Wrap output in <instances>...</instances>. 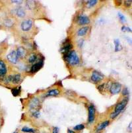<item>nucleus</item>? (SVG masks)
<instances>
[{"instance_id": "1", "label": "nucleus", "mask_w": 132, "mask_h": 133, "mask_svg": "<svg viewBox=\"0 0 132 133\" xmlns=\"http://www.w3.org/2000/svg\"><path fill=\"white\" fill-rule=\"evenodd\" d=\"M128 100H129V99L127 97V98L123 99L121 102L118 103L117 105H116L114 112L110 114V118L114 119L116 117H117L123 111V109H125V107H126L127 104H128Z\"/></svg>"}, {"instance_id": "2", "label": "nucleus", "mask_w": 132, "mask_h": 133, "mask_svg": "<svg viewBox=\"0 0 132 133\" xmlns=\"http://www.w3.org/2000/svg\"><path fill=\"white\" fill-rule=\"evenodd\" d=\"M64 57L66 61L70 65L75 66L79 64V58L75 50L69 51V53L65 54Z\"/></svg>"}, {"instance_id": "3", "label": "nucleus", "mask_w": 132, "mask_h": 133, "mask_svg": "<svg viewBox=\"0 0 132 133\" xmlns=\"http://www.w3.org/2000/svg\"><path fill=\"white\" fill-rule=\"evenodd\" d=\"M7 82L9 83H12L13 84H18L21 82V75L20 73H16V74L9 75L7 78Z\"/></svg>"}, {"instance_id": "4", "label": "nucleus", "mask_w": 132, "mask_h": 133, "mask_svg": "<svg viewBox=\"0 0 132 133\" xmlns=\"http://www.w3.org/2000/svg\"><path fill=\"white\" fill-rule=\"evenodd\" d=\"M122 90V85L118 82H114L110 86V91L112 94H118Z\"/></svg>"}, {"instance_id": "5", "label": "nucleus", "mask_w": 132, "mask_h": 133, "mask_svg": "<svg viewBox=\"0 0 132 133\" xmlns=\"http://www.w3.org/2000/svg\"><path fill=\"white\" fill-rule=\"evenodd\" d=\"M32 27V21L31 19L24 20L21 23V29L24 32L29 31Z\"/></svg>"}, {"instance_id": "6", "label": "nucleus", "mask_w": 132, "mask_h": 133, "mask_svg": "<svg viewBox=\"0 0 132 133\" xmlns=\"http://www.w3.org/2000/svg\"><path fill=\"white\" fill-rule=\"evenodd\" d=\"M91 80L93 82L98 83L104 79V76L97 71H94L91 75Z\"/></svg>"}, {"instance_id": "7", "label": "nucleus", "mask_w": 132, "mask_h": 133, "mask_svg": "<svg viewBox=\"0 0 132 133\" xmlns=\"http://www.w3.org/2000/svg\"><path fill=\"white\" fill-rule=\"evenodd\" d=\"M16 56L18 57L19 59H23L26 58L27 55V51L24 47H19L17 48L16 51Z\"/></svg>"}, {"instance_id": "8", "label": "nucleus", "mask_w": 132, "mask_h": 133, "mask_svg": "<svg viewBox=\"0 0 132 133\" xmlns=\"http://www.w3.org/2000/svg\"><path fill=\"white\" fill-rule=\"evenodd\" d=\"M77 23L79 25H89L90 23V19L87 16L85 15H80L77 19Z\"/></svg>"}, {"instance_id": "9", "label": "nucleus", "mask_w": 132, "mask_h": 133, "mask_svg": "<svg viewBox=\"0 0 132 133\" xmlns=\"http://www.w3.org/2000/svg\"><path fill=\"white\" fill-rule=\"evenodd\" d=\"M7 58L9 62L12 63V64H16L18 61V57L16 56V51L13 50L11 51L7 56Z\"/></svg>"}, {"instance_id": "10", "label": "nucleus", "mask_w": 132, "mask_h": 133, "mask_svg": "<svg viewBox=\"0 0 132 133\" xmlns=\"http://www.w3.org/2000/svg\"><path fill=\"white\" fill-rule=\"evenodd\" d=\"M73 47L72 44L69 42V41H67V42H65L63 45V46L61 48V52H62V54H63L65 55V54L68 53L69 51H71V48Z\"/></svg>"}, {"instance_id": "11", "label": "nucleus", "mask_w": 132, "mask_h": 133, "mask_svg": "<svg viewBox=\"0 0 132 133\" xmlns=\"http://www.w3.org/2000/svg\"><path fill=\"white\" fill-rule=\"evenodd\" d=\"M95 118V108L93 105L89 106V123H93Z\"/></svg>"}, {"instance_id": "12", "label": "nucleus", "mask_w": 132, "mask_h": 133, "mask_svg": "<svg viewBox=\"0 0 132 133\" xmlns=\"http://www.w3.org/2000/svg\"><path fill=\"white\" fill-rule=\"evenodd\" d=\"M44 64V61L43 60H40L38 62L35 63V64L32 65L31 68V70H30V72L32 73H36L38 71H39L41 68H42Z\"/></svg>"}, {"instance_id": "13", "label": "nucleus", "mask_w": 132, "mask_h": 133, "mask_svg": "<svg viewBox=\"0 0 132 133\" xmlns=\"http://www.w3.org/2000/svg\"><path fill=\"white\" fill-rule=\"evenodd\" d=\"M40 105V101L37 98H33L29 103V107L33 111H37Z\"/></svg>"}, {"instance_id": "14", "label": "nucleus", "mask_w": 132, "mask_h": 133, "mask_svg": "<svg viewBox=\"0 0 132 133\" xmlns=\"http://www.w3.org/2000/svg\"><path fill=\"white\" fill-rule=\"evenodd\" d=\"M15 13L17 17H20V18H23L24 17H25L26 12L24 9L22 8H18L15 9Z\"/></svg>"}, {"instance_id": "15", "label": "nucleus", "mask_w": 132, "mask_h": 133, "mask_svg": "<svg viewBox=\"0 0 132 133\" xmlns=\"http://www.w3.org/2000/svg\"><path fill=\"white\" fill-rule=\"evenodd\" d=\"M7 70V66L3 60H0V76H4L6 74Z\"/></svg>"}, {"instance_id": "16", "label": "nucleus", "mask_w": 132, "mask_h": 133, "mask_svg": "<svg viewBox=\"0 0 132 133\" xmlns=\"http://www.w3.org/2000/svg\"><path fill=\"white\" fill-rule=\"evenodd\" d=\"M89 27H82L79 29L77 33V35H78L79 36H83L87 34L88 31H89Z\"/></svg>"}, {"instance_id": "17", "label": "nucleus", "mask_w": 132, "mask_h": 133, "mask_svg": "<svg viewBox=\"0 0 132 133\" xmlns=\"http://www.w3.org/2000/svg\"><path fill=\"white\" fill-rule=\"evenodd\" d=\"M60 91L59 90H57V89H52V90H49L46 93V95L47 97H50V96H57L60 95Z\"/></svg>"}, {"instance_id": "18", "label": "nucleus", "mask_w": 132, "mask_h": 133, "mask_svg": "<svg viewBox=\"0 0 132 133\" xmlns=\"http://www.w3.org/2000/svg\"><path fill=\"white\" fill-rule=\"evenodd\" d=\"M110 124V121H104V122H102L101 124H99L98 126V127L96 128V131L98 132V131H101V130H103V129H104L106 128V127H108V125H109Z\"/></svg>"}, {"instance_id": "19", "label": "nucleus", "mask_w": 132, "mask_h": 133, "mask_svg": "<svg viewBox=\"0 0 132 133\" xmlns=\"http://www.w3.org/2000/svg\"><path fill=\"white\" fill-rule=\"evenodd\" d=\"M37 59L38 56L36 55V54H35V53H32V54H31L29 57H28L27 61H28L29 63H34L37 60Z\"/></svg>"}, {"instance_id": "20", "label": "nucleus", "mask_w": 132, "mask_h": 133, "mask_svg": "<svg viewBox=\"0 0 132 133\" xmlns=\"http://www.w3.org/2000/svg\"><path fill=\"white\" fill-rule=\"evenodd\" d=\"M114 45H115V51L116 52H119L122 49V45L120 43V40L118 39H116L114 40Z\"/></svg>"}, {"instance_id": "21", "label": "nucleus", "mask_w": 132, "mask_h": 133, "mask_svg": "<svg viewBox=\"0 0 132 133\" xmlns=\"http://www.w3.org/2000/svg\"><path fill=\"white\" fill-rule=\"evenodd\" d=\"M26 7L28 9L32 10L35 7V3L34 1H27L26 2Z\"/></svg>"}, {"instance_id": "22", "label": "nucleus", "mask_w": 132, "mask_h": 133, "mask_svg": "<svg viewBox=\"0 0 132 133\" xmlns=\"http://www.w3.org/2000/svg\"><path fill=\"white\" fill-rule=\"evenodd\" d=\"M21 131L23 132H29V133H35L36 132V130L34 129H31V128H29L27 127H24L22 128Z\"/></svg>"}, {"instance_id": "23", "label": "nucleus", "mask_w": 132, "mask_h": 133, "mask_svg": "<svg viewBox=\"0 0 132 133\" xmlns=\"http://www.w3.org/2000/svg\"><path fill=\"white\" fill-rule=\"evenodd\" d=\"M98 3V1L96 0H90V1H88L87 2V6L89 8H93L95 5H96Z\"/></svg>"}, {"instance_id": "24", "label": "nucleus", "mask_w": 132, "mask_h": 133, "mask_svg": "<svg viewBox=\"0 0 132 133\" xmlns=\"http://www.w3.org/2000/svg\"><path fill=\"white\" fill-rule=\"evenodd\" d=\"M4 24L6 27H12V26L13 25L14 22L11 19H6L5 21Z\"/></svg>"}, {"instance_id": "25", "label": "nucleus", "mask_w": 132, "mask_h": 133, "mask_svg": "<svg viewBox=\"0 0 132 133\" xmlns=\"http://www.w3.org/2000/svg\"><path fill=\"white\" fill-rule=\"evenodd\" d=\"M12 93L14 96H17L21 93V87H16V88H13Z\"/></svg>"}, {"instance_id": "26", "label": "nucleus", "mask_w": 132, "mask_h": 133, "mask_svg": "<svg viewBox=\"0 0 132 133\" xmlns=\"http://www.w3.org/2000/svg\"><path fill=\"white\" fill-rule=\"evenodd\" d=\"M85 128L84 124H78L74 127V130H81Z\"/></svg>"}, {"instance_id": "27", "label": "nucleus", "mask_w": 132, "mask_h": 133, "mask_svg": "<svg viewBox=\"0 0 132 133\" xmlns=\"http://www.w3.org/2000/svg\"><path fill=\"white\" fill-rule=\"evenodd\" d=\"M118 17H119V19H120V21H122V23H126V17H125L124 15H123V14L121 13H118Z\"/></svg>"}, {"instance_id": "28", "label": "nucleus", "mask_w": 132, "mask_h": 133, "mask_svg": "<svg viewBox=\"0 0 132 133\" xmlns=\"http://www.w3.org/2000/svg\"><path fill=\"white\" fill-rule=\"evenodd\" d=\"M122 31L123 32H131V28H129V27H126V26H123L122 27Z\"/></svg>"}, {"instance_id": "29", "label": "nucleus", "mask_w": 132, "mask_h": 133, "mask_svg": "<svg viewBox=\"0 0 132 133\" xmlns=\"http://www.w3.org/2000/svg\"><path fill=\"white\" fill-rule=\"evenodd\" d=\"M131 1H125L124 2V5L125 6L127 7V8H129V7L131 5Z\"/></svg>"}, {"instance_id": "30", "label": "nucleus", "mask_w": 132, "mask_h": 133, "mask_svg": "<svg viewBox=\"0 0 132 133\" xmlns=\"http://www.w3.org/2000/svg\"><path fill=\"white\" fill-rule=\"evenodd\" d=\"M129 94V91L127 88H125L123 89V91H122V95H127Z\"/></svg>"}, {"instance_id": "31", "label": "nucleus", "mask_w": 132, "mask_h": 133, "mask_svg": "<svg viewBox=\"0 0 132 133\" xmlns=\"http://www.w3.org/2000/svg\"><path fill=\"white\" fill-rule=\"evenodd\" d=\"M52 133H59V129L57 127H54L53 129Z\"/></svg>"}, {"instance_id": "32", "label": "nucleus", "mask_w": 132, "mask_h": 133, "mask_svg": "<svg viewBox=\"0 0 132 133\" xmlns=\"http://www.w3.org/2000/svg\"><path fill=\"white\" fill-rule=\"evenodd\" d=\"M104 87H105V84H102L101 85L98 86V90H100V91H101V90H103L104 89Z\"/></svg>"}, {"instance_id": "33", "label": "nucleus", "mask_w": 132, "mask_h": 133, "mask_svg": "<svg viewBox=\"0 0 132 133\" xmlns=\"http://www.w3.org/2000/svg\"><path fill=\"white\" fill-rule=\"evenodd\" d=\"M12 3H19V4H21L23 3V1H11Z\"/></svg>"}, {"instance_id": "34", "label": "nucleus", "mask_w": 132, "mask_h": 133, "mask_svg": "<svg viewBox=\"0 0 132 133\" xmlns=\"http://www.w3.org/2000/svg\"><path fill=\"white\" fill-rule=\"evenodd\" d=\"M68 133H75L73 130H71V129H68Z\"/></svg>"}, {"instance_id": "35", "label": "nucleus", "mask_w": 132, "mask_h": 133, "mask_svg": "<svg viewBox=\"0 0 132 133\" xmlns=\"http://www.w3.org/2000/svg\"><path fill=\"white\" fill-rule=\"evenodd\" d=\"M13 133H16V132H13Z\"/></svg>"}, {"instance_id": "36", "label": "nucleus", "mask_w": 132, "mask_h": 133, "mask_svg": "<svg viewBox=\"0 0 132 133\" xmlns=\"http://www.w3.org/2000/svg\"><path fill=\"white\" fill-rule=\"evenodd\" d=\"M0 27H1V25H0Z\"/></svg>"}]
</instances>
